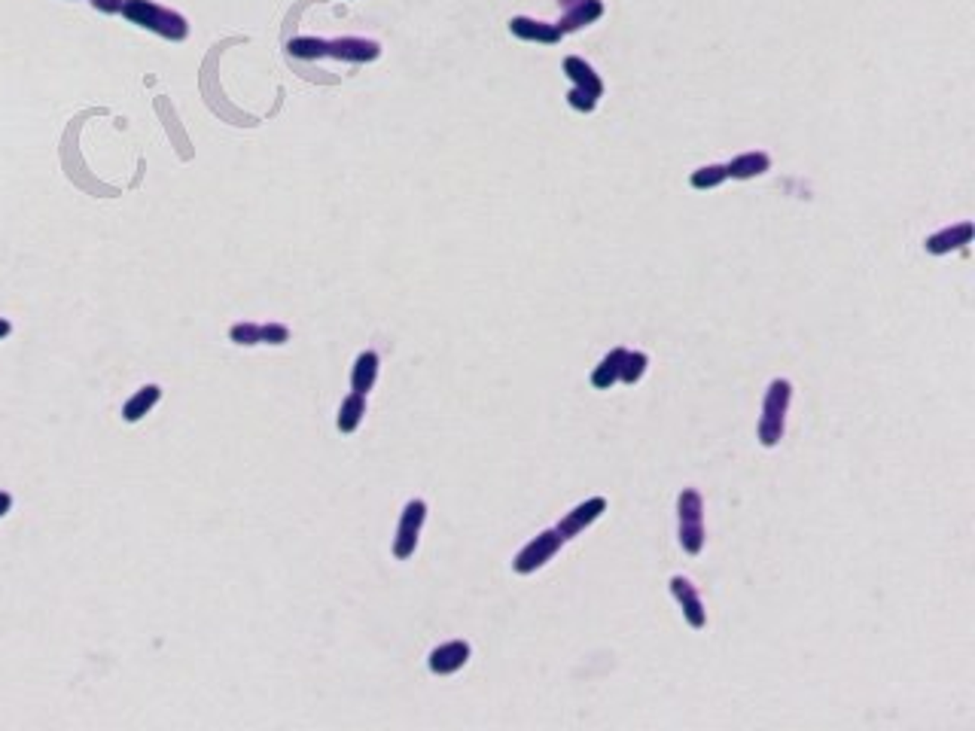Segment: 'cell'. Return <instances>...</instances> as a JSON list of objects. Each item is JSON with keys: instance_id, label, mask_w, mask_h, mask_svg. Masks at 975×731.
<instances>
[{"instance_id": "1", "label": "cell", "mask_w": 975, "mask_h": 731, "mask_svg": "<svg viewBox=\"0 0 975 731\" xmlns=\"http://www.w3.org/2000/svg\"><path fill=\"white\" fill-rule=\"evenodd\" d=\"M122 15H126L132 25L152 30V34L165 37V40H187V34H189V25L180 13L152 4V0H126V4H122Z\"/></svg>"}, {"instance_id": "2", "label": "cell", "mask_w": 975, "mask_h": 731, "mask_svg": "<svg viewBox=\"0 0 975 731\" xmlns=\"http://www.w3.org/2000/svg\"><path fill=\"white\" fill-rule=\"evenodd\" d=\"M789 399H793V384L787 379H774L765 390L762 399V418H759V442L765 448H774V445L783 439V424H787V412H789Z\"/></svg>"}, {"instance_id": "3", "label": "cell", "mask_w": 975, "mask_h": 731, "mask_svg": "<svg viewBox=\"0 0 975 731\" xmlns=\"http://www.w3.org/2000/svg\"><path fill=\"white\" fill-rule=\"evenodd\" d=\"M680 515V545L689 555H698L704 549V500L695 488H683L677 497Z\"/></svg>"}, {"instance_id": "4", "label": "cell", "mask_w": 975, "mask_h": 731, "mask_svg": "<svg viewBox=\"0 0 975 731\" xmlns=\"http://www.w3.org/2000/svg\"><path fill=\"white\" fill-rule=\"evenodd\" d=\"M564 545V536L558 534V527L552 530H543V534H536L531 543L525 545V549L518 552L516 561H512V570L516 573H534L540 570L546 561L555 558V552Z\"/></svg>"}, {"instance_id": "5", "label": "cell", "mask_w": 975, "mask_h": 731, "mask_svg": "<svg viewBox=\"0 0 975 731\" xmlns=\"http://www.w3.org/2000/svg\"><path fill=\"white\" fill-rule=\"evenodd\" d=\"M424 518H427V503H424V500H409V503H405V509H403V515H399L396 540H394V555L399 561H405V558L414 555V545H418V536H421V527H424Z\"/></svg>"}, {"instance_id": "6", "label": "cell", "mask_w": 975, "mask_h": 731, "mask_svg": "<svg viewBox=\"0 0 975 731\" xmlns=\"http://www.w3.org/2000/svg\"><path fill=\"white\" fill-rule=\"evenodd\" d=\"M604 512H606V500L604 497H591V500L579 503L577 509H570L561 521H558V534H561L564 540H570V536H577L579 530H586L588 525H595V521L601 518Z\"/></svg>"}, {"instance_id": "7", "label": "cell", "mask_w": 975, "mask_h": 731, "mask_svg": "<svg viewBox=\"0 0 975 731\" xmlns=\"http://www.w3.org/2000/svg\"><path fill=\"white\" fill-rule=\"evenodd\" d=\"M470 661V643L466 640H448L442 646H436L433 652H430V671L440 674V676H448L460 671V667Z\"/></svg>"}, {"instance_id": "8", "label": "cell", "mask_w": 975, "mask_h": 731, "mask_svg": "<svg viewBox=\"0 0 975 731\" xmlns=\"http://www.w3.org/2000/svg\"><path fill=\"white\" fill-rule=\"evenodd\" d=\"M671 591L677 597V604L683 606V615L692 628H704L708 625V610H704L701 597H698L695 585L686 579V576H674L671 579Z\"/></svg>"}, {"instance_id": "9", "label": "cell", "mask_w": 975, "mask_h": 731, "mask_svg": "<svg viewBox=\"0 0 975 731\" xmlns=\"http://www.w3.org/2000/svg\"><path fill=\"white\" fill-rule=\"evenodd\" d=\"M326 56L342 58V61H375L381 56V46L375 40H366V37H339V40H329Z\"/></svg>"}, {"instance_id": "10", "label": "cell", "mask_w": 975, "mask_h": 731, "mask_svg": "<svg viewBox=\"0 0 975 731\" xmlns=\"http://www.w3.org/2000/svg\"><path fill=\"white\" fill-rule=\"evenodd\" d=\"M972 235H975L972 222H957V226H948V229H942V232L927 238L924 248H927V253H933V257H942V253L966 248V244L972 241Z\"/></svg>"}, {"instance_id": "11", "label": "cell", "mask_w": 975, "mask_h": 731, "mask_svg": "<svg viewBox=\"0 0 975 731\" xmlns=\"http://www.w3.org/2000/svg\"><path fill=\"white\" fill-rule=\"evenodd\" d=\"M509 30L518 37V40H531V43H558L564 37L555 25L527 19V15H516V19H509Z\"/></svg>"}, {"instance_id": "12", "label": "cell", "mask_w": 975, "mask_h": 731, "mask_svg": "<svg viewBox=\"0 0 975 731\" xmlns=\"http://www.w3.org/2000/svg\"><path fill=\"white\" fill-rule=\"evenodd\" d=\"M564 74L573 80V86L582 89V91H588V95L595 98V101L604 95V83H601V76L595 74V67H591L588 61H582V58H577V56L564 58Z\"/></svg>"}, {"instance_id": "13", "label": "cell", "mask_w": 975, "mask_h": 731, "mask_svg": "<svg viewBox=\"0 0 975 731\" xmlns=\"http://www.w3.org/2000/svg\"><path fill=\"white\" fill-rule=\"evenodd\" d=\"M769 168H771L769 152L750 150V152H741V156H735L732 161H728L726 171H728V177H735V180H750V177L765 174Z\"/></svg>"}, {"instance_id": "14", "label": "cell", "mask_w": 975, "mask_h": 731, "mask_svg": "<svg viewBox=\"0 0 975 731\" xmlns=\"http://www.w3.org/2000/svg\"><path fill=\"white\" fill-rule=\"evenodd\" d=\"M604 15V4L601 0H579V4L567 6L564 19L558 22V30L561 34H567V30H579L582 25H591V22H597Z\"/></svg>"}, {"instance_id": "15", "label": "cell", "mask_w": 975, "mask_h": 731, "mask_svg": "<svg viewBox=\"0 0 975 731\" xmlns=\"http://www.w3.org/2000/svg\"><path fill=\"white\" fill-rule=\"evenodd\" d=\"M375 379H379V353L363 351L354 360V369H351V387H354V394H370L375 387Z\"/></svg>"}, {"instance_id": "16", "label": "cell", "mask_w": 975, "mask_h": 731, "mask_svg": "<svg viewBox=\"0 0 975 731\" xmlns=\"http://www.w3.org/2000/svg\"><path fill=\"white\" fill-rule=\"evenodd\" d=\"M625 348H613L606 357L601 360V363L595 366V372H591V384H595L597 390H610L613 384L619 381L622 375V363H625Z\"/></svg>"}, {"instance_id": "17", "label": "cell", "mask_w": 975, "mask_h": 731, "mask_svg": "<svg viewBox=\"0 0 975 731\" xmlns=\"http://www.w3.org/2000/svg\"><path fill=\"white\" fill-rule=\"evenodd\" d=\"M159 399H162V387H159V384H147V387H141L126 405H122V418H126L128 424H135V421H141Z\"/></svg>"}, {"instance_id": "18", "label": "cell", "mask_w": 975, "mask_h": 731, "mask_svg": "<svg viewBox=\"0 0 975 731\" xmlns=\"http://www.w3.org/2000/svg\"><path fill=\"white\" fill-rule=\"evenodd\" d=\"M366 414V394H351L339 409V433H354Z\"/></svg>"}, {"instance_id": "19", "label": "cell", "mask_w": 975, "mask_h": 731, "mask_svg": "<svg viewBox=\"0 0 975 731\" xmlns=\"http://www.w3.org/2000/svg\"><path fill=\"white\" fill-rule=\"evenodd\" d=\"M326 49H329V40H320V37H296V40L287 43L290 56H293V58H305V61L324 58Z\"/></svg>"}, {"instance_id": "20", "label": "cell", "mask_w": 975, "mask_h": 731, "mask_svg": "<svg viewBox=\"0 0 975 731\" xmlns=\"http://www.w3.org/2000/svg\"><path fill=\"white\" fill-rule=\"evenodd\" d=\"M647 363H649V357H647V353H643V351H628V353H625V363H622V375H619V381H625V384H637V381H640V375L647 372Z\"/></svg>"}, {"instance_id": "21", "label": "cell", "mask_w": 975, "mask_h": 731, "mask_svg": "<svg viewBox=\"0 0 975 731\" xmlns=\"http://www.w3.org/2000/svg\"><path fill=\"white\" fill-rule=\"evenodd\" d=\"M723 180H728L726 165H704V168H698V171H692V187L695 189H713V187H719Z\"/></svg>"}, {"instance_id": "22", "label": "cell", "mask_w": 975, "mask_h": 731, "mask_svg": "<svg viewBox=\"0 0 975 731\" xmlns=\"http://www.w3.org/2000/svg\"><path fill=\"white\" fill-rule=\"evenodd\" d=\"M229 338L235 344H259L263 342V326H257V323H235L229 329Z\"/></svg>"}, {"instance_id": "23", "label": "cell", "mask_w": 975, "mask_h": 731, "mask_svg": "<svg viewBox=\"0 0 975 731\" xmlns=\"http://www.w3.org/2000/svg\"><path fill=\"white\" fill-rule=\"evenodd\" d=\"M567 104H570L573 110H579V113H591V110H595V104H597V101L588 95V91H582V89L573 86L570 91H567Z\"/></svg>"}, {"instance_id": "24", "label": "cell", "mask_w": 975, "mask_h": 731, "mask_svg": "<svg viewBox=\"0 0 975 731\" xmlns=\"http://www.w3.org/2000/svg\"><path fill=\"white\" fill-rule=\"evenodd\" d=\"M263 342L266 344H283L290 342V329L281 323H263Z\"/></svg>"}, {"instance_id": "25", "label": "cell", "mask_w": 975, "mask_h": 731, "mask_svg": "<svg viewBox=\"0 0 975 731\" xmlns=\"http://www.w3.org/2000/svg\"><path fill=\"white\" fill-rule=\"evenodd\" d=\"M89 4L95 6L98 13L113 15V13H122V4H126V0H89Z\"/></svg>"}, {"instance_id": "26", "label": "cell", "mask_w": 975, "mask_h": 731, "mask_svg": "<svg viewBox=\"0 0 975 731\" xmlns=\"http://www.w3.org/2000/svg\"><path fill=\"white\" fill-rule=\"evenodd\" d=\"M10 509H13V497L6 494V491H0V518H4V515L10 512Z\"/></svg>"}, {"instance_id": "27", "label": "cell", "mask_w": 975, "mask_h": 731, "mask_svg": "<svg viewBox=\"0 0 975 731\" xmlns=\"http://www.w3.org/2000/svg\"><path fill=\"white\" fill-rule=\"evenodd\" d=\"M10 333H13L10 320H4V318H0V338H6V335H10Z\"/></svg>"}, {"instance_id": "28", "label": "cell", "mask_w": 975, "mask_h": 731, "mask_svg": "<svg viewBox=\"0 0 975 731\" xmlns=\"http://www.w3.org/2000/svg\"><path fill=\"white\" fill-rule=\"evenodd\" d=\"M558 4H561V6H564V10H567V6H573V4H579V0H558Z\"/></svg>"}]
</instances>
